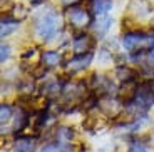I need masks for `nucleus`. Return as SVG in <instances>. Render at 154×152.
<instances>
[{
	"instance_id": "1",
	"label": "nucleus",
	"mask_w": 154,
	"mask_h": 152,
	"mask_svg": "<svg viewBox=\"0 0 154 152\" xmlns=\"http://www.w3.org/2000/svg\"><path fill=\"white\" fill-rule=\"evenodd\" d=\"M122 45L131 53H146L154 50V37L141 32H127L122 37Z\"/></svg>"
},
{
	"instance_id": "2",
	"label": "nucleus",
	"mask_w": 154,
	"mask_h": 152,
	"mask_svg": "<svg viewBox=\"0 0 154 152\" xmlns=\"http://www.w3.org/2000/svg\"><path fill=\"white\" fill-rule=\"evenodd\" d=\"M59 25H60V17H59V14H55V12L47 14V15L42 17V20L37 25V37L42 38V40H50V38L57 34Z\"/></svg>"
},
{
	"instance_id": "3",
	"label": "nucleus",
	"mask_w": 154,
	"mask_h": 152,
	"mask_svg": "<svg viewBox=\"0 0 154 152\" xmlns=\"http://www.w3.org/2000/svg\"><path fill=\"white\" fill-rule=\"evenodd\" d=\"M137 92H139V85L136 80H129V82H122L121 87L117 89V99L121 100L122 104H131L136 100L137 97Z\"/></svg>"
},
{
	"instance_id": "4",
	"label": "nucleus",
	"mask_w": 154,
	"mask_h": 152,
	"mask_svg": "<svg viewBox=\"0 0 154 152\" xmlns=\"http://www.w3.org/2000/svg\"><path fill=\"white\" fill-rule=\"evenodd\" d=\"M94 47V38L87 34H79L74 37L72 40V49L75 55H84V53H89Z\"/></svg>"
},
{
	"instance_id": "5",
	"label": "nucleus",
	"mask_w": 154,
	"mask_h": 152,
	"mask_svg": "<svg viewBox=\"0 0 154 152\" xmlns=\"http://www.w3.org/2000/svg\"><path fill=\"white\" fill-rule=\"evenodd\" d=\"M136 102L143 107L144 110H146L149 105H152V104H154V89H152V84L146 82V84L139 85V92H137V97H136Z\"/></svg>"
},
{
	"instance_id": "6",
	"label": "nucleus",
	"mask_w": 154,
	"mask_h": 152,
	"mask_svg": "<svg viewBox=\"0 0 154 152\" xmlns=\"http://www.w3.org/2000/svg\"><path fill=\"white\" fill-rule=\"evenodd\" d=\"M69 20L74 27L77 29H84L85 25L92 23V15L89 14L87 10H82V8H75L69 14Z\"/></svg>"
},
{
	"instance_id": "7",
	"label": "nucleus",
	"mask_w": 154,
	"mask_h": 152,
	"mask_svg": "<svg viewBox=\"0 0 154 152\" xmlns=\"http://www.w3.org/2000/svg\"><path fill=\"white\" fill-rule=\"evenodd\" d=\"M92 57H94L92 52L84 53V55H75L74 59H70V60H69V68H70V70H81V68L89 67V64H91Z\"/></svg>"
},
{
	"instance_id": "8",
	"label": "nucleus",
	"mask_w": 154,
	"mask_h": 152,
	"mask_svg": "<svg viewBox=\"0 0 154 152\" xmlns=\"http://www.w3.org/2000/svg\"><path fill=\"white\" fill-rule=\"evenodd\" d=\"M15 152H34L35 150V139L32 137H19L14 144Z\"/></svg>"
},
{
	"instance_id": "9",
	"label": "nucleus",
	"mask_w": 154,
	"mask_h": 152,
	"mask_svg": "<svg viewBox=\"0 0 154 152\" xmlns=\"http://www.w3.org/2000/svg\"><path fill=\"white\" fill-rule=\"evenodd\" d=\"M91 5H92L94 14L102 17V15H107V12L112 8V0H92Z\"/></svg>"
},
{
	"instance_id": "10",
	"label": "nucleus",
	"mask_w": 154,
	"mask_h": 152,
	"mask_svg": "<svg viewBox=\"0 0 154 152\" xmlns=\"http://www.w3.org/2000/svg\"><path fill=\"white\" fill-rule=\"evenodd\" d=\"M136 75H137V74H136V70L126 67V65H121V67H117V70H116V77H117L121 82H129V80H134Z\"/></svg>"
},
{
	"instance_id": "11",
	"label": "nucleus",
	"mask_w": 154,
	"mask_h": 152,
	"mask_svg": "<svg viewBox=\"0 0 154 152\" xmlns=\"http://www.w3.org/2000/svg\"><path fill=\"white\" fill-rule=\"evenodd\" d=\"M59 62H60V55L57 52H54V50H49V52L42 53L44 67H55V65H59Z\"/></svg>"
},
{
	"instance_id": "12",
	"label": "nucleus",
	"mask_w": 154,
	"mask_h": 152,
	"mask_svg": "<svg viewBox=\"0 0 154 152\" xmlns=\"http://www.w3.org/2000/svg\"><path fill=\"white\" fill-rule=\"evenodd\" d=\"M57 141H60L62 144H67V142H70L74 139V129L72 127H66V126H62L57 129Z\"/></svg>"
},
{
	"instance_id": "13",
	"label": "nucleus",
	"mask_w": 154,
	"mask_h": 152,
	"mask_svg": "<svg viewBox=\"0 0 154 152\" xmlns=\"http://www.w3.org/2000/svg\"><path fill=\"white\" fill-rule=\"evenodd\" d=\"M111 23H112V19H111L109 15H102V17H99V22L96 23L97 35H99V37H102V35H104L106 32L109 30V27H111Z\"/></svg>"
},
{
	"instance_id": "14",
	"label": "nucleus",
	"mask_w": 154,
	"mask_h": 152,
	"mask_svg": "<svg viewBox=\"0 0 154 152\" xmlns=\"http://www.w3.org/2000/svg\"><path fill=\"white\" fill-rule=\"evenodd\" d=\"M19 27V22L15 20H10V19H2V37L8 35L10 32H14Z\"/></svg>"
},
{
	"instance_id": "15",
	"label": "nucleus",
	"mask_w": 154,
	"mask_h": 152,
	"mask_svg": "<svg viewBox=\"0 0 154 152\" xmlns=\"http://www.w3.org/2000/svg\"><path fill=\"white\" fill-rule=\"evenodd\" d=\"M40 152H70V147H66V144H47Z\"/></svg>"
},
{
	"instance_id": "16",
	"label": "nucleus",
	"mask_w": 154,
	"mask_h": 152,
	"mask_svg": "<svg viewBox=\"0 0 154 152\" xmlns=\"http://www.w3.org/2000/svg\"><path fill=\"white\" fill-rule=\"evenodd\" d=\"M12 117V107L7 104H2V110H0V119H2V124L7 120H10Z\"/></svg>"
},
{
	"instance_id": "17",
	"label": "nucleus",
	"mask_w": 154,
	"mask_h": 152,
	"mask_svg": "<svg viewBox=\"0 0 154 152\" xmlns=\"http://www.w3.org/2000/svg\"><path fill=\"white\" fill-rule=\"evenodd\" d=\"M8 52H10V47L5 45V44H2V59H0V60H2V64H5V60L8 59V55H10Z\"/></svg>"
},
{
	"instance_id": "18",
	"label": "nucleus",
	"mask_w": 154,
	"mask_h": 152,
	"mask_svg": "<svg viewBox=\"0 0 154 152\" xmlns=\"http://www.w3.org/2000/svg\"><path fill=\"white\" fill-rule=\"evenodd\" d=\"M129 152H147L146 150V147H144V145H141V144H134L131 147V150Z\"/></svg>"
},
{
	"instance_id": "19",
	"label": "nucleus",
	"mask_w": 154,
	"mask_h": 152,
	"mask_svg": "<svg viewBox=\"0 0 154 152\" xmlns=\"http://www.w3.org/2000/svg\"><path fill=\"white\" fill-rule=\"evenodd\" d=\"M64 4H74V2H77V0H62Z\"/></svg>"
},
{
	"instance_id": "20",
	"label": "nucleus",
	"mask_w": 154,
	"mask_h": 152,
	"mask_svg": "<svg viewBox=\"0 0 154 152\" xmlns=\"http://www.w3.org/2000/svg\"><path fill=\"white\" fill-rule=\"evenodd\" d=\"M151 62H152V64H154V50H152V52H151Z\"/></svg>"
},
{
	"instance_id": "21",
	"label": "nucleus",
	"mask_w": 154,
	"mask_h": 152,
	"mask_svg": "<svg viewBox=\"0 0 154 152\" xmlns=\"http://www.w3.org/2000/svg\"><path fill=\"white\" fill-rule=\"evenodd\" d=\"M32 2H34V4H38V2H44V0H32Z\"/></svg>"
}]
</instances>
